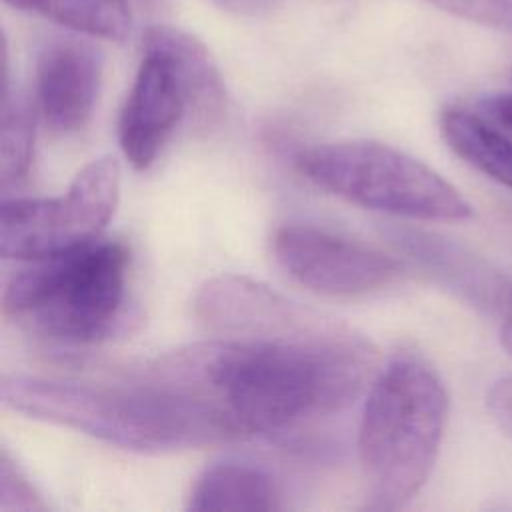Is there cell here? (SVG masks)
Returning <instances> with one entry per match:
<instances>
[{"mask_svg": "<svg viewBox=\"0 0 512 512\" xmlns=\"http://www.w3.org/2000/svg\"><path fill=\"white\" fill-rule=\"evenodd\" d=\"M374 362L344 326L300 338L234 336L178 350L148 374L216 404L240 438L272 434L354 400Z\"/></svg>", "mask_w": 512, "mask_h": 512, "instance_id": "6da1fadb", "label": "cell"}, {"mask_svg": "<svg viewBox=\"0 0 512 512\" xmlns=\"http://www.w3.org/2000/svg\"><path fill=\"white\" fill-rule=\"evenodd\" d=\"M4 406L124 450L166 452L238 440L230 418L200 394L148 374L132 384H94L8 374Z\"/></svg>", "mask_w": 512, "mask_h": 512, "instance_id": "7a4b0ae2", "label": "cell"}, {"mask_svg": "<svg viewBox=\"0 0 512 512\" xmlns=\"http://www.w3.org/2000/svg\"><path fill=\"white\" fill-rule=\"evenodd\" d=\"M446 420V388L426 362L398 358L378 374L358 430L362 472L376 508H400L420 492Z\"/></svg>", "mask_w": 512, "mask_h": 512, "instance_id": "3957f363", "label": "cell"}, {"mask_svg": "<svg viewBox=\"0 0 512 512\" xmlns=\"http://www.w3.org/2000/svg\"><path fill=\"white\" fill-rule=\"evenodd\" d=\"M128 266L130 250L118 240L32 260L6 284L4 316L52 342H100L124 322Z\"/></svg>", "mask_w": 512, "mask_h": 512, "instance_id": "277c9868", "label": "cell"}, {"mask_svg": "<svg viewBox=\"0 0 512 512\" xmlns=\"http://www.w3.org/2000/svg\"><path fill=\"white\" fill-rule=\"evenodd\" d=\"M144 54L120 112L118 138L124 158L146 170L190 116L214 112L224 96V82L206 46L192 34L156 24L144 34Z\"/></svg>", "mask_w": 512, "mask_h": 512, "instance_id": "5b68a950", "label": "cell"}, {"mask_svg": "<svg viewBox=\"0 0 512 512\" xmlns=\"http://www.w3.org/2000/svg\"><path fill=\"white\" fill-rule=\"evenodd\" d=\"M298 170L318 188L362 208L458 222L472 216L468 200L418 158L374 140H338L302 148Z\"/></svg>", "mask_w": 512, "mask_h": 512, "instance_id": "8992f818", "label": "cell"}, {"mask_svg": "<svg viewBox=\"0 0 512 512\" xmlns=\"http://www.w3.org/2000/svg\"><path fill=\"white\" fill-rule=\"evenodd\" d=\"M120 196V164L102 156L86 164L68 190L52 198H4L0 254L8 260H42L98 240Z\"/></svg>", "mask_w": 512, "mask_h": 512, "instance_id": "52a82bcc", "label": "cell"}, {"mask_svg": "<svg viewBox=\"0 0 512 512\" xmlns=\"http://www.w3.org/2000/svg\"><path fill=\"white\" fill-rule=\"evenodd\" d=\"M272 254L298 284L326 296L368 294L400 274V262L380 248L312 224L276 228Z\"/></svg>", "mask_w": 512, "mask_h": 512, "instance_id": "ba28073f", "label": "cell"}, {"mask_svg": "<svg viewBox=\"0 0 512 512\" xmlns=\"http://www.w3.org/2000/svg\"><path fill=\"white\" fill-rule=\"evenodd\" d=\"M194 312L206 326L234 336L300 338L340 326L300 308L266 284L230 274L212 278L198 290Z\"/></svg>", "mask_w": 512, "mask_h": 512, "instance_id": "9c48e42d", "label": "cell"}, {"mask_svg": "<svg viewBox=\"0 0 512 512\" xmlns=\"http://www.w3.org/2000/svg\"><path fill=\"white\" fill-rule=\"evenodd\" d=\"M102 60L86 42L60 38L48 42L36 62V106L58 134L82 130L94 112Z\"/></svg>", "mask_w": 512, "mask_h": 512, "instance_id": "30bf717a", "label": "cell"}, {"mask_svg": "<svg viewBox=\"0 0 512 512\" xmlns=\"http://www.w3.org/2000/svg\"><path fill=\"white\" fill-rule=\"evenodd\" d=\"M188 510H276L280 494L262 468L242 462H220L206 468L188 496Z\"/></svg>", "mask_w": 512, "mask_h": 512, "instance_id": "8fae6325", "label": "cell"}, {"mask_svg": "<svg viewBox=\"0 0 512 512\" xmlns=\"http://www.w3.org/2000/svg\"><path fill=\"white\" fill-rule=\"evenodd\" d=\"M440 130L454 154L512 190V140L492 120L468 108H446Z\"/></svg>", "mask_w": 512, "mask_h": 512, "instance_id": "7c38bea8", "label": "cell"}, {"mask_svg": "<svg viewBox=\"0 0 512 512\" xmlns=\"http://www.w3.org/2000/svg\"><path fill=\"white\" fill-rule=\"evenodd\" d=\"M6 4L48 18L92 38L122 42L130 34L128 0H4Z\"/></svg>", "mask_w": 512, "mask_h": 512, "instance_id": "4fadbf2b", "label": "cell"}, {"mask_svg": "<svg viewBox=\"0 0 512 512\" xmlns=\"http://www.w3.org/2000/svg\"><path fill=\"white\" fill-rule=\"evenodd\" d=\"M0 144V180L6 188L28 176L34 158V108L24 96L12 94L8 86L2 100Z\"/></svg>", "mask_w": 512, "mask_h": 512, "instance_id": "5bb4252c", "label": "cell"}, {"mask_svg": "<svg viewBox=\"0 0 512 512\" xmlns=\"http://www.w3.org/2000/svg\"><path fill=\"white\" fill-rule=\"evenodd\" d=\"M0 510L2 512H34L46 510V502L30 484L22 468L6 450L0 456Z\"/></svg>", "mask_w": 512, "mask_h": 512, "instance_id": "9a60e30c", "label": "cell"}, {"mask_svg": "<svg viewBox=\"0 0 512 512\" xmlns=\"http://www.w3.org/2000/svg\"><path fill=\"white\" fill-rule=\"evenodd\" d=\"M430 4L476 24L512 30V0H428Z\"/></svg>", "mask_w": 512, "mask_h": 512, "instance_id": "2e32d148", "label": "cell"}, {"mask_svg": "<svg viewBox=\"0 0 512 512\" xmlns=\"http://www.w3.org/2000/svg\"><path fill=\"white\" fill-rule=\"evenodd\" d=\"M488 408L498 426L512 438V376H504L492 384Z\"/></svg>", "mask_w": 512, "mask_h": 512, "instance_id": "e0dca14e", "label": "cell"}, {"mask_svg": "<svg viewBox=\"0 0 512 512\" xmlns=\"http://www.w3.org/2000/svg\"><path fill=\"white\" fill-rule=\"evenodd\" d=\"M480 112L496 126L512 132V94H496L480 100Z\"/></svg>", "mask_w": 512, "mask_h": 512, "instance_id": "ac0fdd59", "label": "cell"}, {"mask_svg": "<svg viewBox=\"0 0 512 512\" xmlns=\"http://www.w3.org/2000/svg\"><path fill=\"white\" fill-rule=\"evenodd\" d=\"M500 342L508 350V354H512V318L502 324V328H500Z\"/></svg>", "mask_w": 512, "mask_h": 512, "instance_id": "d6986e66", "label": "cell"}]
</instances>
